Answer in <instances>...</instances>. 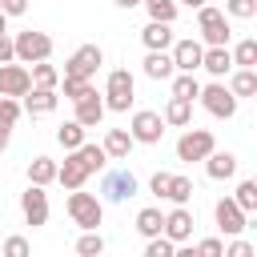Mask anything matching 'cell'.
Here are the masks:
<instances>
[{
    "label": "cell",
    "mask_w": 257,
    "mask_h": 257,
    "mask_svg": "<svg viewBox=\"0 0 257 257\" xmlns=\"http://www.w3.org/2000/svg\"><path fill=\"white\" fill-rule=\"evenodd\" d=\"M52 181H56V161H52V157H32V161H28V185H40V189H44V185H52Z\"/></svg>",
    "instance_id": "obj_25"
},
{
    "label": "cell",
    "mask_w": 257,
    "mask_h": 257,
    "mask_svg": "<svg viewBox=\"0 0 257 257\" xmlns=\"http://www.w3.org/2000/svg\"><path fill=\"white\" fill-rule=\"evenodd\" d=\"M141 64H145V76H149V80H169V76L177 72V68H173V56H169V52H149V56H145Z\"/></svg>",
    "instance_id": "obj_23"
},
{
    "label": "cell",
    "mask_w": 257,
    "mask_h": 257,
    "mask_svg": "<svg viewBox=\"0 0 257 257\" xmlns=\"http://www.w3.org/2000/svg\"><path fill=\"white\" fill-rule=\"evenodd\" d=\"M173 24H161V20H149L145 28H141V44L149 48V52H169L173 48Z\"/></svg>",
    "instance_id": "obj_18"
},
{
    "label": "cell",
    "mask_w": 257,
    "mask_h": 257,
    "mask_svg": "<svg viewBox=\"0 0 257 257\" xmlns=\"http://www.w3.org/2000/svg\"><path fill=\"white\" fill-rule=\"evenodd\" d=\"M0 32H8V16L4 12H0Z\"/></svg>",
    "instance_id": "obj_48"
},
{
    "label": "cell",
    "mask_w": 257,
    "mask_h": 257,
    "mask_svg": "<svg viewBox=\"0 0 257 257\" xmlns=\"http://www.w3.org/2000/svg\"><path fill=\"white\" fill-rule=\"evenodd\" d=\"M104 161H108V157H104V149L84 141L80 149H72V153L64 157V165H56V181H60L68 193H72V189H84V181H88L92 173H100V169H104Z\"/></svg>",
    "instance_id": "obj_1"
},
{
    "label": "cell",
    "mask_w": 257,
    "mask_h": 257,
    "mask_svg": "<svg viewBox=\"0 0 257 257\" xmlns=\"http://www.w3.org/2000/svg\"><path fill=\"white\" fill-rule=\"evenodd\" d=\"M60 80H64V96H68L72 104H76L84 92H92V80H72V76H60Z\"/></svg>",
    "instance_id": "obj_37"
},
{
    "label": "cell",
    "mask_w": 257,
    "mask_h": 257,
    "mask_svg": "<svg viewBox=\"0 0 257 257\" xmlns=\"http://www.w3.org/2000/svg\"><path fill=\"white\" fill-rule=\"evenodd\" d=\"M84 133H88L84 124H76V120H64V124L56 128V141H60V149H64V153H72V149H80V145H84Z\"/></svg>",
    "instance_id": "obj_29"
},
{
    "label": "cell",
    "mask_w": 257,
    "mask_h": 257,
    "mask_svg": "<svg viewBox=\"0 0 257 257\" xmlns=\"http://www.w3.org/2000/svg\"><path fill=\"white\" fill-rule=\"evenodd\" d=\"M193 213L185 209V205H173L169 213H165V221H161V237H169L173 245H185L189 237H193Z\"/></svg>",
    "instance_id": "obj_12"
},
{
    "label": "cell",
    "mask_w": 257,
    "mask_h": 257,
    "mask_svg": "<svg viewBox=\"0 0 257 257\" xmlns=\"http://www.w3.org/2000/svg\"><path fill=\"white\" fill-rule=\"evenodd\" d=\"M145 4V12H149V20H161V24H173L177 20V0H141Z\"/></svg>",
    "instance_id": "obj_30"
},
{
    "label": "cell",
    "mask_w": 257,
    "mask_h": 257,
    "mask_svg": "<svg viewBox=\"0 0 257 257\" xmlns=\"http://www.w3.org/2000/svg\"><path fill=\"white\" fill-rule=\"evenodd\" d=\"M197 32H201V44L205 48H229V16L213 4H201L197 8Z\"/></svg>",
    "instance_id": "obj_2"
},
{
    "label": "cell",
    "mask_w": 257,
    "mask_h": 257,
    "mask_svg": "<svg viewBox=\"0 0 257 257\" xmlns=\"http://www.w3.org/2000/svg\"><path fill=\"white\" fill-rule=\"evenodd\" d=\"M173 241L169 237H149V245H145V257H173Z\"/></svg>",
    "instance_id": "obj_39"
},
{
    "label": "cell",
    "mask_w": 257,
    "mask_h": 257,
    "mask_svg": "<svg viewBox=\"0 0 257 257\" xmlns=\"http://www.w3.org/2000/svg\"><path fill=\"white\" fill-rule=\"evenodd\" d=\"M64 209H68L72 225H80V229H96L104 221V201L96 193H84V189H72L68 201H64Z\"/></svg>",
    "instance_id": "obj_4"
},
{
    "label": "cell",
    "mask_w": 257,
    "mask_h": 257,
    "mask_svg": "<svg viewBox=\"0 0 257 257\" xmlns=\"http://www.w3.org/2000/svg\"><path fill=\"white\" fill-rule=\"evenodd\" d=\"M133 145H137V141L128 137V128H108L100 149H104V157H108V161H124V157L133 153Z\"/></svg>",
    "instance_id": "obj_19"
},
{
    "label": "cell",
    "mask_w": 257,
    "mask_h": 257,
    "mask_svg": "<svg viewBox=\"0 0 257 257\" xmlns=\"http://www.w3.org/2000/svg\"><path fill=\"white\" fill-rule=\"evenodd\" d=\"M116 4H120V8H137L141 0H116Z\"/></svg>",
    "instance_id": "obj_47"
},
{
    "label": "cell",
    "mask_w": 257,
    "mask_h": 257,
    "mask_svg": "<svg viewBox=\"0 0 257 257\" xmlns=\"http://www.w3.org/2000/svg\"><path fill=\"white\" fill-rule=\"evenodd\" d=\"M161 120H165V124H173V128H185V124H193V104H189V100L169 96V104H165Z\"/></svg>",
    "instance_id": "obj_24"
},
{
    "label": "cell",
    "mask_w": 257,
    "mask_h": 257,
    "mask_svg": "<svg viewBox=\"0 0 257 257\" xmlns=\"http://www.w3.org/2000/svg\"><path fill=\"white\" fill-rule=\"evenodd\" d=\"M213 217H217V229H221L225 237H241V233L249 229V213H241V209L233 205V197H221V201L213 205Z\"/></svg>",
    "instance_id": "obj_11"
},
{
    "label": "cell",
    "mask_w": 257,
    "mask_h": 257,
    "mask_svg": "<svg viewBox=\"0 0 257 257\" xmlns=\"http://www.w3.org/2000/svg\"><path fill=\"white\" fill-rule=\"evenodd\" d=\"M233 205L241 213H257V181H241L237 193H233Z\"/></svg>",
    "instance_id": "obj_34"
},
{
    "label": "cell",
    "mask_w": 257,
    "mask_h": 257,
    "mask_svg": "<svg viewBox=\"0 0 257 257\" xmlns=\"http://www.w3.org/2000/svg\"><path fill=\"white\" fill-rule=\"evenodd\" d=\"M12 52H16V64H40L52 56V36L48 32H16L12 36Z\"/></svg>",
    "instance_id": "obj_5"
},
{
    "label": "cell",
    "mask_w": 257,
    "mask_h": 257,
    "mask_svg": "<svg viewBox=\"0 0 257 257\" xmlns=\"http://www.w3.org/2000/svg\"><path fill=\"white\" fill-rule=\"evenodd\" d=\"M169 80H173V96H177V100H189V104H193V100L201 96V80H197L193 72H173Z\"/></svg>",
    "instance_id": "obj_26"
},
{
    "label": "cell",
    "mask_w": 257,
    "mask_h": 257,
    "mask_svg": "<svg viewBox=\"0 0 257 257\" xmlns=\"http://www.w3.org/2000/svg\"><path fill=\"white\" fill-rule=\"evenodd\" d=\"M229 56H233V68H257V40L253 36L237 40V48H229Z\"/></svg>",
    "instance_id": "obj_27"
},
{
    "label": "cell",
    "mask_w": 257,
    "mask_h": 257,
    "mask_svg": "<svg viewBox=\"0 0 257 257\" xmlns=\"http://www.w3.org/2000/svg\"><path fill=\"white\" fill-rule=\"evenodd\" d=\"M20 213H24V221H28L32 229H40V225L48 221V193H44L40 185H28V189L20 193Z\"/></svg>",
    "instance_id": "obj_14"
},
{
    "label": "cell",
    "mask_w": 257,
    "mask_h": 257,
    "mask_svg": "<svg viewBox=\"0 0 257 257\" xmlns=\"http://www.w3.org/2000/svg\"><path fill=\"white\" fill-rule=\"evenodd\" d=\"M161 221H165L161 209H141V213H137V233H141L145 241H149V237H161Z\"/></svg>",
    "instance_id": "obj_31"
},
{
    "label": "cell",
    "mask_w": 257,
    "mask_h": 257,
    "mask_svg": "<svg viewBox=\"0 0 257 257\" xmlns=\"http://www.w3.org/2000/svg\"><path fill=\"white\" fill-rule=\"evenodd\" d=\"M165 128H169V124H165L161 112H153V108H137L133 120H128V137H133L137 145H161Z\"/></svg>",
    "instance_id": "obj_7"
},
{
    "label": "cell",
    "mask_w": 257,
    "mask_h": 257,
    "mask_svg": "<svg viewBox=\"0 0 257 257\" xmlns=\"http://www.w3.org/2000/svg\"><path fill=\"white\" fill-rule=\"evenodd\" d=\"M225 16H233V20H253V16H257V0H225Z\"/></svg>",
    "instance_id": "obj_36"
},
{
    "label": "cell",
    "mask_w": 257,
    "mask_h": 257,
    "mask_svg": "<svg viewBox=\"0 0 257 257\" xmlns=\"http://www.w3.org/2000/svg\"><path fill=\"white\" fill-rule=\"evenodd\" d=\"M229 92L241 96H257V68H233L229 72Z\"/></svg>",
    "instance_id": "obj_22"
},
{
    "label": "cell",
    "mask_w": 257,
    "mask_h": 257,
    "mask_svg": "<svg viewBox=\"0 0 257 257\" xmlns=\"http://www.w3.org/2000/svg\"><path fill=\"white\" fill-rule=\"evenodd\" d=\"M177 4H185V8H201V4H209V0H177Z\"/></svg>",
    "instance_id": "obj_46"
},
{
    "label": "cell",
    "mask_w": 257,
    "mask_h": 257,
    "mask_svg": "<svg viewBox=\"0 0 257 257\" xmlns=\"http://www.w3.org/2000/svg\"><path fill=\"white\" fill-rule=\"evenodd\" d=\"M56 104H60V92L56 88H28L20 108L28 116H48V112H56Z\"/></svg>",
    "instance_id": "obj_16"
},
{
    "label": "cell",
    "mask_w": 257,
    "mask_h": 257,
    "mask_svg": "<svg viewBox=\"0 0 257 257\" xmlns=\"http://www.w3.org/2000/svg\"><path fill=\"white\" fill-rule=\"evenodd\" d=\"M28 76H32V88H56V84H60V68H56V64H48V60L32 64V68H28Z\"/></svg>",
    "instance_id": "obj_28"
},
{
    "label": "cell",
    "mask_w": 257,
    "mask_h": 257,
    "mask_svg": "<svg viewBox=\"0 0 257 257\" xmlns=\"http://www.w3.org/2000/svg\"><path fill=\"white\" fill-rule=\"evenodd\" d=\"M104 112H128V104L137 100V80L128 68H112L104 80Z\"/></svg>",
    "instance_id": "obj_3"
},
{
    "label": "cell",
    "mask_w": 257,
    "mask_h": 257,
    "mask_svg": "<svg viewBox=\"0 0 257 257\" xmlns=\"http://www.w3.org/2000/svg\"><path fill=\"white\" fill-rule=\"evenodd\" d=\"M0 257H32V245H28V237H20V233L4 237V249H0Z\"/></svg>",
    "instance_id": "obj_35"
},
{
    "label": "cell",
    "mask_w": 257,
    "mask_h": 257,
    "mask_svg": "<svg viewBox=\"0 0 257 257\" xmlns=\"http://www.w3.org/2000/svg\"><path fill=\"white\" fill-rule=\"evenodd\" d=\"M76 124H84V128H96L100 120H104V96L92 88V92H84L80 100H76V116H72Z\"/></svg>",
    "instance_id": "obj_17"
},
{
    "label": "cell",
    "mask_w": 257,
    "mask_h": 257,
    "mask_svg": "<svg viewBox=\"0 0 257 257\" xmlns=\"http://www.w3.org/2000/svg\"><path fill=\"white\" fill-rule=\"evenodd\" d=\"M8 141H12V124H8V120H0V153L8 149Z\"/></svg>",
    "instance_id": "obj_44"
},
{
    "label": "cell",
    "mask_w": 257,
    "mask_h": 257,
    "mask_svg": "<svg viewBox=\"0 0 257 257\" xmlns=\"http://www.w3.org/2000/svg\"><path fill=\"white\" fill-rule=\"evenodd\" d=\"M169 181H173V173H153V181H149V189H153L157 197H165V193H169Z\"/></svg>",
    "instance_id": "obj_41"
},
{
    "label": "cell",
    "mask_w": 257,
    "mask_h": 257,
    "mask_svg": "<svg viewBox=\"0 0 257 257\" xmlns=\"http://www.w3.org/2000/svg\"><path fill=\"white\" fill-rule=\"evenodd\" d=\"M193 253H197V257H221V253H225V241H221V237H205V241L193 245Z\"/></svg>",
    "instance_id": "obj_38"
},
{
    "label": "cell",
    "mask_w": 257,
    "mask_h": 257,
    "mask_svg": "<svg viewBox=\"0 0 257 257\" xmlns=\"http://www.w3.org/2000/svg\"><path fill=\"white\" fill-rule=\"evenodd\" d=\"M205 173L213 177V181H229V177H237V157L233 153H209L205 157Z\"/></svg>",
    "instance_id": "obj_20"
},
{
    "label": "cell",
    "mask_w": 257,
    "mask_h": 257,
    "mask_svg": "<svg viewBox=\"0 0 257 257\" xmlns=\"http://www.w3.org/2000/svg\"><path fill=\"white\" fill-rule=\"evenodd\" d=\"M100 64H104L100 44H80V48L64 60V72H60V76H72V80H92Z\"/></svg>",
    "instance_id": "obj_6"
},
{
    "label": "cell",
    "mask_w": 257,
    "mask_h": 257,
    "mask_svg": "<svg viewBox=\"0 0 257 257\" xmlns=\"http://www.w3.org/2000/svg\"><path fill=\"white\" fill-rule=\"evenodd\" d=\"M201 104H205V112H213V116H221V120H229V116H237V96L225 88V80H213V84H201V96H197Z\"/></svg>",
    "instance_id": "obj_9"
},
{
    "label": "cell",
    "mask_w": 257,
    "mask_h": 257,
    "mask_svg": "<svg viewBox=\"0 0 257 257\" xmlns=\"http://www.w3.org/2000/svg\"><path fill=\"white\" fill-rule=\"evenodd\" d=\"M189 197H193V181H189V177H181V173H173L165 201H173V205H189Z\"/></svg>",
    "instance_id": "obj_33"
},
{
    "label": "cell",
    "mask_w": 257,
    "mask_h": 257,
    "mask_svg": "<svg viewBox=\"0 0 257 257\" xmlns=\"http://www.w3.org/2000/svg\"><path fill=\"white\" fill-rule=\"evenodd\" d=\"M100 253H104V237L96 229H84L76 237V257H100Z\"/></svg>",
    "instance_id": "obj_32"
},
{
    "label": "cell",
    "mask_w": 257,
    "mask_h": 257,
    "mask_svg": "<svg viewBox=\"0 0 257 257\" xmlns=\"http://www.w3.org/2000/svg\"><path fill=\"white\" fill-rule=\"evenodd\" d=\"M100 197L104 201H128V197H137V177L128 169H108L100 177Z\"/></svg>",
    "instance_id": "obj_10"
},
{
    "label": "cell",
    "mask_w": 257,
    "mask_h": 257,
    "mask_svg": "<svg viewBox=\"0 0 257 257\" xmlns=\"http://www.w3.org/2000/svg\"><path fill=\"white\" fill-rule=\"evenodd\" d=\"M201 68L209 72V76H229L233 72V56H229V48H205V56H201Z\"/></svg>",
    "instance_id": "obj_21"
},
{
    "label": "cell",
    "mask_w": 257,
    "mask_h": 257,
    "mask_svg": "<svg viewBox=\"0 0 257 257\" xmlns=\"http://www.w3.org/2000/svg\"><path fill=\"white\" fill-rule=\"evenodd\" d=\"M221 257H253V245L245 241V237H233L229 245H225V253Z\"/></svg>",
    "instance_id": "obj_40"
},
{
    "label": "cell",
    "mask_w": 257,
    "mask_h": 257,
    "mask_svg": "<svg viewBox=\"0 0 257 257\" xmlns=\"http://www.w3.org/2000/svg\"><path fill=\"white\" fill-rule=\"evenodd\" d=\"M169 56H173V68L177 72H197L201 68V56H205V44L193 40V36H185V40H173Z\"/></svg>",
    "instance_id": "obj_13"
},
{
    "label": "cell",
    "mask_w": 257,
    "mask_h": 257,
    "mask_svg": "<svg viewBox=\"0 0 257 257\" xmlns=\"http://www.w3.org/2000/svg\"><path fill=\"white\" fill-rule=\"evenodd\" d=\"M32 88V76H28V64H16V60H8V64H0V96H24Z\"/></svg>",
    "instance_id": "obj_15"
},
{
    "label": "cell",
    "mask_w": 257,
    "mask_h": 257,
    "mask_svg": "<svg viewBox=\"0 0 257 257\" xmlns=\"http://www.w3.org/2000/svg\"><path fill=\"white\" fill-rule=\"evenodd\" d=\"M0 12L4 16H24L28 12V0H0Z\"/></svg>",
    "instance_id": "obj_42"
},
{
    "label": "cell",
    "mask_w": 257,
    "mask_h": 257,
    "mask_svg": "<svg viewBox=\"0 0 257 257\" xmlns=\"http://www.w3.org/2000/svg\"><path fill=\"white\" fill-rule=\"evenodd\" d=\"M173 257H197V253H193V245H185V249H173Z\"/></svg>",
    "instance_id": "obj_45"
},
{
    "label": "cell",
    "mask_w": 257,
    "mask_h": 257,
    "mask_svg": "<svg viewBox=\"0 0 257 257\" xmlns=\"http://www.w3.org/2000/svg\"><path fill=\"white\" fill-rule=\"evenodd\" d=\"M213 149H217V141H213V133H209V128H185V133H181V141H177V161L193 165V161H205Z\"/></svg>",
    "instance_id": "obj_8"
},
{
    "label": "cell",
    "mask_w": 257,
    "mask_h": 257,
    "mask_svg": "<svg viewBox=\"0 0 257 257\" xmlns=\"http://www.w3.org/2000/svg\"><path fill=\"white\" fill-rule=\"evenodd\" d=\"M8 60H16V52H12V36L0 32V64H8Z\"/></svg>",
    "instance_id": "obj_43"
}]
</instances>
